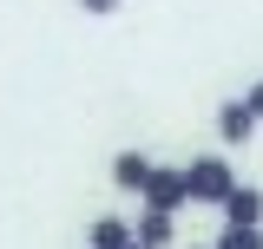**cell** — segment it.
Segmentation results:
<instances>
[{
	"label": "cell",
	"instance_id": "3957f363",
	"mask_svg": "<svg viewBox=\"0 0 263 249\" xmlns=\"http://www.w3.org/2000/svg\"><path fill=\"white\" fill-rule=\"evenodd\" d=\"M224 230H263V184H237L224 197Z\"/></svg>",
	"mask_w": 263,
	"mask_h": 249
},
{
	"label": "cell",
	"instance_id": "9c48e42d",
	"mask_svg": "<svg viewBox=\"0 0 263 249\" xmlns=\"http://www.w3.org/2000/svg\"><path fill=\"white\" fill-rule=\"evenodd\" d=\"M243 112L263 125V79H250V86H243Z\"/></svg>",
	"mask_w": 263,
	"mask_h": 249
},
{
	"label": "cell",
	"instance_id": "8fae6325",
	"mask_svg": "<svg viewBox=\"0 0 263 249\" xmlns=\"http://www.w3.org/2000/svg\"><path fill=\"white\" fill-rule=\"evenodd\" d=\"M184 249H197V243H184ZM204 249H211V243H204Z\"/></svg>",
	"mask_w": 263,
	"mask_h": 249
},
{
	"label": "cell",
	"instance_id": "52a82bcc",
	"mask_svg": "<svg viewBox=\"0 0 263 249\" xmlns=\"http://www.w3.org/2000/svg\"><path fill=\"white\" fill-rule=\"evenodd\" d=\"M86 249H132V223H125V217H92Z\"/></svg>",
	"mask_w": 263,
	"mask_h": 249
},
{
	"label": "cell",
	"instance_id": "7a4b0ae2",
	"mask_svg": "<svg viewBox=\"0 0 263 249\" xmlns=\"http://www.w3.org/2000/svg\"><path fill=\"white\" fill-rule=\"evenodd\" d=\"M138 203H145V210H158V217H178V210L191 203V190H184V164H158Z\"/></svg>",
	"mask_w": 263,
	"mask_h": 249
},
{
	"label": "cell",
	"instance_id": "8992f818",
	"mask_svg": "<svg viewBox=\"0 0 263 249\" xmlns=\"http://www.w3.org/2000/svg\"><path fill=\"white\" fill-rule=\"evenodd\" d=\"M132 243H145V249H171V243H178V217L138 210V223H132Z\"/></svg>",
	"mask_w": 263,
	"mask_h": 249
},
{
	"label": "cell",
	"instance_id": "30bf717a",
	"mask_svg": "<svg viewBox=\"0 0 263 249\" xmlns=\"http://www.w3.org/2000/svg\"><path fill=\"white\" fill-rule=\"evenodd\" d=\"M79 7H86V13H112L119 0H79Z\"/></svg>",
	"mask_w": 263,
	"mask_h": 249
},
{
	"label": "cell",
	"instance_id": "7c38bea8",
	"mask_svg": "<svg viewBox=\"0 0 263 249\" xmlns=\"http://www.w3.org/2000/svg\"><path fill=\"white\" fill-rule=\"evenodd\" d=\"M132 249H145V243H132Z\"/></svg>",
	"mask_w": 263,
	"mask_h": 249
},
{
	"label": "cell",
	"instance_id": "6da1fadb",
	"mask_svg": "<svg viewBox=\"0 0 263 249\" xmlns=\"http://www.w3.org/2000/svg\"><path fill=\"white\" fill-rule=\"evenodd\" d=\"M184 190H191V203H211V210H224V197L237 190V171H230V157H191V164H184Z\"/></svg>",
	"mask_w": 263,
	"mask_h": 249
},
{
	"label": "cell",
	"instance_id": "5b68a950",
	"mask_svg": "<svg viewBox=\"0 0 263 249\" xmlns=\"http://www.w3.org/2000/svg\"><path fill=\"white\" fill-rule=\"evenodd\" d=\"M217 138H224L230 151H237V144H250V138H257V118H250V112H243V98H224V105H217Z\"/></svg>",
	"mask_w": 263,
	"mask_h": 249
},
{
	"label": "cell",
	"instance_id": "ba28073f",
	"mask_svg": "<svg viewBox=\"0 0 263 249\" xmlns=\"http://www.w3.org/2000/svg\"><path fill=\"white\" fill-rule=\"evenodd\" d=\"M211 249H263V230H217Z\"/></svg>",
	"mask_w": 263,
	"mask_h": 249
},
{
	"label": "cell",
	"instance_id": "277c9868",
	"mask_svg": "<svg viewBox=\"0 0 263 249\" xmlns=\"http://www.w3.org/2000/svg\"><path fill=\"white\" fill-rule=\"evenodd\" d=\"M152 171H158V157H145V151H119V157H112V184L132 190V197H145Z\"/></svg>",
	"mask_w": 263,
	"mask_h": 249
}]
</instances>
